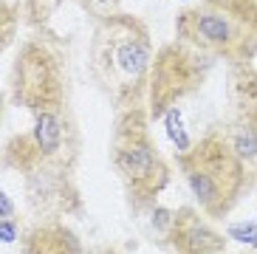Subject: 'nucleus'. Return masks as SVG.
Segmentation results:
<instances>
[{"instance_id":"423d86ee","label":"nucleus","mask_w":257,"mask_h":254,"mask_svg":"<svg viewBox=\"0 0 257 254\" xmlns=\"http://www.w3.org/2000/svg\"><path fill=\"white\" fill-rule=\"evenodd\" d=\"M9 96L34 116L40 110L68 107V74L62 54L46 37H31L20 45L12 65Z\"/></svg>"},{"instance_id":"0eeeda50","label":"nucleus","mask_w":257,"mask_h":254,"mask_svg":"<svg viewBox=\"0 0 257 254\" xmlns=\"http://www.w3.org/2000/svg\"><path fill=\"white\" fill-rule=\"evenodd\" d=\"M209 62L192 45L173 40L156 51L147 85V113L150 121H159L167 116V110L178 107L187 96H192L206 79Z\"/></svg>"},{"instance_id":"7ed1b4c3","label":"nucleus","mask_w":257,"mask_h":254,"mask_svg":"<svg viewBox=\"0 0 257 254\" xmlns=\"http://www.w3.org/2000/svg\"><path fill=\"white\" fill-rule=\"evenodd\" d=\"M110 164L119 175L133 212H147L159 203L170 184V164L156 147L147 107L121 110L110 133Z\"/></svg>"},{"instance_id":"20e7f679","label":"nucleus","mask_w":257,"mask_h":254,"mask_svg":"<svg viewBox=\"0 0 257 254\" xmlns=\"http://www.w3.org/2000/svg\"><path fill=\"white\" fill-rule=\"evenodd\" d=\"M3 167L20 175L29 212L37 220H62L85 212L76 170L48 161L31 133H17L9 139L3 150Z\"/></svg>"},{"instance_id":"4468645a","label":"nucleus","mask_w":257,"mask_h":254,"mask_svg":"<svg viewBox=\"0 0 257 254\" xmlns=\"http://www.w3.org/2000/svg\"><path fill=\"white\" fill-rule=\"evenodd\" d=\"M226 234L232 240H237V243L251 246V251L257 254V223H232L226 229Z\"/></svg>"},{"instance_id":"6ab92c4d","label":"nucleus","mask_w":257,"mask_h":254,"mask_svg":"<svg viewBox=\"0 0 257 254\" xmlns=\"http://www.w3.org/2000/svg\"><path fill=\"white\" fill-rule=\"evenodd\" d=\"M102 254H119V251H116V248H105Z\"/></svg>"},{"instance_id":"6e6552de","label":"nucleus","mask_w":257,"mask_h":254,"mask_svg":"<svg viewBox=\"0 0 257 254\" xmlns=\"http://www.w3.org/2000/svg\"><path fill=\"white\" fill-rule=\"evenodd\" d=\"M232 99L234 119L223 133L232 150L246 161V167H257V71L251 68V62L234 65Z\"/></svg>"},{"instance_id":"1a4fd4ad","label":"nucleus","mask_w":257,"mask_h":254,"mask_svg":"<svg viewBox=\"0 0 257 254\" xmlns=\"http://www.w3.org/2000/svg\"><path fill=\"white\" fill-rule=\"evenodd\" d=\"M31 136H34L40 153L48 161L76 170L82 139H79V127H76L74 116H71V107H54V110L34 113Z\"/></svg>"},{"instance_id":"9b49d317","label":"nucleus","mask_w":257,"mask_h":254,"mask_svg":"<svg viewBox=\"0 0 257 254\" xmlns=\"http://www.w3.org/2000/svg\"><path fill=\"white\" fill-rule=\"evenodd\" d=\"M23 254H85L79 234L62 220H37L20 237Z\"/></svg>"},{"instance_id":"39448f33","label":"nucleus","mask_w":257,"mask_h":254,"mask_svg":"<svg viewBox=\"0 0 257 254\" xmlns=\"http://www.w3.org/2000/svg\"><path fill=\"white\" fill-rule=\"evenodd\" d=\"M175 40L212 60L246 65L257 57V34L229 0H204L175 17Z\"/></svg>"},{"instance_id":"2eb2a0df","label":"nucleus","mask_w":257,"mask_h":254,"mask_svg":"<svg viewBox=\"0 0 257 254\" xmlns=\"http://www.w3.org/2000/svg\"><path fill=\"white\" fill-rule=\"evenodd\" d=\"M229 3H232V9L243 20L249 23V29L257 34V0H229Z\"/></svg>"},{"instance_id":"f3484780","label":"nucleus","mask_w":257,"mask_h":254,"mask_svg":"<svg viewBox=\"0 0 257 254\" xmlns=\"http://www.w3.org/2000/svg\"><path fill=\"white\" fill-rule=\"evenodd\" d=\"M3 15H6V34H3V45L12 43L15 37V12H12V3H3Z\"/></svg>"},{"instance_id":"f03ea898","label":"nucleus","mask_w":257,"mask_h":254,"mask_svg":"<svg viewBox=\"0 0 257 254\" xmlns=\"http://www.w3.org/2000/svg\"><path fill=\"white\" fill-rule=\"evenodd\" d=\"M175 164L198 209L212 220H223L249 187V167L232 150L223 130H209L187 153H175Z\"/></svg>"},{"instance_id":"f8f14e48","label":"nucleus","mask_w":257,"mask_h":254,"mask_svg":"<svg viewBox=\"0 0 257 254\" xmlns=\"http://www.w3.org/2000/svg\"><path fill=\"white\" fill-rule=\"evenodd\" d=\"M161 121L167 124V136H170V142L175 144V153H187V150L192 147V142H189L187 130H184L181 110H178V107H173V110H167V116H164Z\"/></svg>"},{"instance_id":"f257e3e1","label":"nucleus","mask_w":257,"mask_h":254,"mask_svg":"<svg viewBox=\"0 0 257 254\" xmlns=\"http://www.w3.org/2000/svg\"><path fill=\"white\" fill-rule=\"evenodd\" d=\"M153 60V34L142 17L116 12L93 23L88 43V68L102 96L119 113L147 107Z\"/></svg>"},{"instance_id":"ddd939ff","label":"nucleus","mask_w":257,"mask_h":254,"mask_svg":"<svg viewBox=\"0 0 257 254\" xmlns=\"http://www.w3.org/2000/svg\"><path fill=\"white\" fill-rule=\"evenodd\" d=\"M76 3L93 17V23L102 20V17H110V15H116V12H121L119 9L121 0H76Z\"/></svg>"},{"instance_id":"a211bd4d","label":"nucleus","mask_w":257,"mask_h":254,"mask_svg":"<svg viewBox=\"0 0 257 254\" xmlns=\"http://www.w3.org/2000/svg\"><path fill=\"white\" fill-rule=\"evenodd\" d=\"M0 206H3V215L0 217H15V206H12V198L6 192H0Z\"/></svg>"},{"instance_id":"9d476101","label":"nucleus","mask_w":257,"mask_h":254,"mask_svg":"<svg viewBox=\"0 0 257 254\" xmlns=\"http://www.w3.org/2000/svg\"><path fill=\"white\" fill-rule=\"evenodd\" d=\"M161 243L170 254H223L226 251V234L212 226V217L204 212L181 206L175 209L173 223L164 232Z\"/></svg>"},{"instance_id":"aec40b11","label":"nucleus","mask_w":257,"mask_h":254,"mask_svg":"<svg viewBox=\"0 0 257 254\" xmlns=\"http://www.w3.org/2000/svg\"><path fill=\"white\" fill-rule=\"evenodd\" d=\"M249 254H254V251H249Z\"/></svg>"},{"instance_id":"dca6fc26","label":"nucleus","mask_w":257,"mask_h":254,"mask_svg":"<svg viewBox=\"0 0 257 254\" xmlns=\"http://www.w3.org/2000/svg\"><path fill=\"white\" fill-rule=\"evenodd\" d=\"M23 237V226L17 223V217H0V240L3 243H15Z\"/></svg>"}]
</instances>
